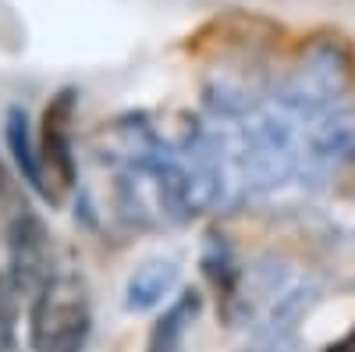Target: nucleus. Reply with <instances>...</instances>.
<instances>
[{
	"label": "nucleus",
	"mask_w": 355,
	"mask_h": 352,
	"mask_svg": "<svg viewBox=\"0 0 355 352\" xmlns=\"http://www.w3.org/2000/svg\"><path fill=\"white\" fill-rule=\"evenodd\" d=\"M93 331L89 288L78 274H53L33 299L28 338L33 352H82Z\"/></svg>",
	"instance_id": "nucleus-1"
},
{
	"label": "nucleus",
	"mask_w": 355,
	"mask_h": 352,
	"mask_svg": "<svg viewBox=\"0 0 355 352\" xmlns=\"http://www.w3.org/2000/svg\"><path fill=\"white\" fill-rule=\"evenodd\" d=\"M178 285V267L171 260H153V263H142V267L128 278V288H125V306L132 313H142V310H153L167 299V292Z\"/></svg>",
	"instance_id": "nucleus-4"
},
{
	"label": "nucleus",
	"mask_w": 355,
	"mask_h": 352,
	"mask_svg": "<svg viewBox=\"0 0 355 352\" xmlns=\"http://www.w3.org/2000/svg\"><path fill=\"white\" fill-rule=\"evenodd\" d=\"M75 107L78 93L64 85L53 93L40 117V139H36V157L43 174V196L57 203L75 185V157H71V125H75Z\"/></svg>",
	"instance_id": "nucleus-2"
},
{
	"label": "nucleus",
	"mask_w": 355,
	"mask_h": 352,
	"mask_svg": "<svg viewBox=\"0 0 355 352\" xmlns=\"http://www.w3.org/2000/svg\"><path fill=\"white\" fill-rule=\"evenodd\" d=\"M199 313V296L196 292H185L160 320L150 335V352H182V335L192 324V317Z\"/></svg>",
	"instance_id": "nucleus-6"
},
{
	"label": "nucleus",
	"mask_w": 355,
	"mask_h": 352,
	"mask_svg": "<svg viewBox=\"0 0 355 352\" xmlns=\"http://www.w3.org/2000/svg\"><path fill=\"white\" fill-rule=\"evenodd\" d=\"M0 182H4V174H0Z\"/></svg>",
	"instance_id": "nucleus-9"
},
{
	"label": "nucleus",
	"mask_w": 355,
	"mask_h": 352,
	"mask_svg": "<svg viewBox=\"0 0 355 352\" xmlns=\"http://www.w3.org/2000/svg\"><path fill=\"white\" fill-rule=\"evenodd\" d=\"M323 352H355V328L345 335V338H338V342H331Z\"/></svg>",
	"instance_id": "nucleus-8"
},
{
	"label": "nucleus",
	"mask_w": 355,
	"mask_h": 352,
	"mask_svg": "<svg viewBox=\"0 0 355 352\" xmlns=\"http://www.w3.org/2000/svg\"><path fill=\"white\" fill-rule=\"evenodd\" d=\"M8 150H11L18 171L25 174V182L43 196V174H40L36 142H33V132H28V117H25L21 107H11V110H8Z\"/></svg>",
	"instance_id": "nucleus-5"
},
{
	"label": "nucleus",
	"mask_w": 355,
	"mask_h": 352,
	"mask_svg": "<svg viewBox=\"0 0 355 352\" xmlns=\"http://www.w3.org/2000/svg\"><path fill=\"white\" fill-rule=\"evenodd\" d=\"M8 253H11V281L18 285L21 296H36V292L53 278L50 267V235L46 224L33 210H18L8 224Z\"/></svg>",
	"instance_id": "nucleus-3"
},
{
	"label": "nucleus",
	"mask_w": 355,
	"mask_h": 352,
	"mask_svg": "<svg viewBox=\"0 0 355 352\" xmlns=\"http://www.w3.org/2000/svg\"><path fill=\"white\" fill-rule=\"evenodd\" d=\"M18 299L21 292L8 271H0V352H15L18 342Z\"/></svg>",
	"instance_id": "nucleus-7"
}]
</instances>
